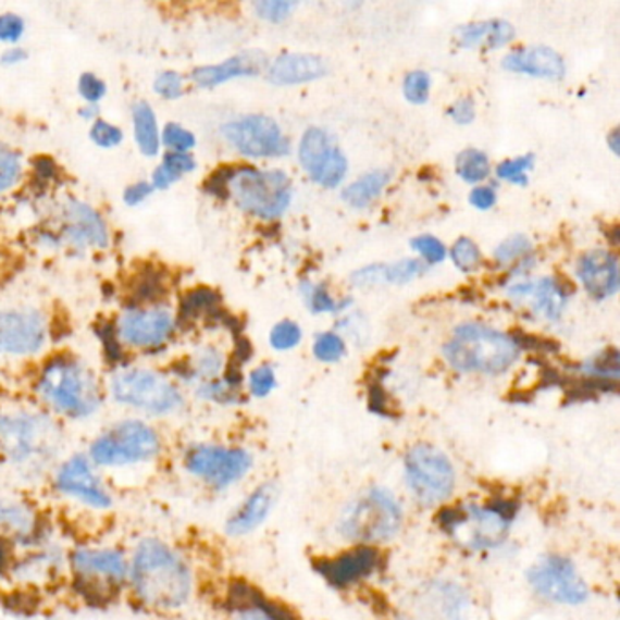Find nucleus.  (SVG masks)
Returning <instances> with one entry per match:
<instances>
[{
	"mask_svg": "<svg viewBox=\"0 0 620 620\" xmlns=\"http://www.w3.org/2000/svg\"><path fill=\"white\" fill-rule=\"evenodd\" d=\"M66 457V433L50 411L32 406L0 408V466L24 486L48 481Z\"/></svg>",
	"mask_w": 620,
	"mask_h": 620,
	"instance_id": "1",
	"label": "nucleus"
},
{
	"mask_svg": "<svg viewBox=\"0 0 620 620\" xmlns=\"http://www.w3.org/2000/svg\"><path fill=\"white\" fill-rule=\"evenodd\" d=\"M128 557V590L142 608L173 613L194 597V570L172 544L159 537H142Z\"/></svg>",
	"mask_w": 620,
	"mask_h": 620,
	"instance_id": "2",
	"label": "nucleus"
},
{
	"mask_svg": "<svg viewBox=\"0 0 620 620\" xmlns=\"http://www.w3.org/2000/svg\"><path fill=\"white\" fill-rule=\"evenodd\" d=\"M37 395L48 410L70 421H88L104 400L91 370L66 357L46 364L37 381Z\"/></svg>",
	"mask_w": 620,
	"mask_h": 620,
	"instance_id": "3",
	"label": "nucleus"
},
{
	"mask_svg": "<svg viewBox=\"0 0 620 620\" xmlns=\"http://www.w3.org/2000/svg\"><path fill=\"white\" fill-rule=\"evenodd\" d=\"M100 471H129L156 464L164 455V438L142 419H122L106 427L86 449Z\"/></svg>",
	"mask_w": 620,
	"mask_h": 620,
	"instance_id": "4",
	"label": "nucleus"
},
{
	"mask_svg": "<svg viewBox=\"0 0 620 620\" xmlns=\"http://www.w3.org/2000/svg\"><path fill=\"white\" fill-rule=\"evenodd\" d=\"M519 354L510 335L479 322L455 327L454 338L444 346V359L462 373L500 375L516 364Z\"/></svg>",
	"mask_w": 620,
	"mask_h": 620,
	"instance_id": "5",
	"label": "nucleus"
},
{
	"mask_svg": "<svg viewBox=\"0 0 620 620\" xmlns=\"http://www.w3.org/2000/svg\"><path fill=\"white\" fill-rule=\"evenodd\" d=\"M67 571L88 603H110L128 590L129 557L116 546H77L67 554Z\"/></svg>",
	"mask_w": 620,
	"mask_h": 620,
	"instance_id": "6",
	"label": "nucleus"
},
{
	"mask_svg": "<svg viewBox=\"0 0 620 620\" xmlns=\"http://www.w3.org/2000/svg\"><path fill=\"white\" fill-rule=\"evenodd\" d=\"M402 526V508L386 487H370L343 511L338 533L360 546L388 543Z\"/></svg>",
	"mask_w": 620,
	"mask_h": 620,
	"instance_id": "7",
	"label": "nucleus"
},
{
	"mask_svg": "<svg viewBox=\"0 0 620 620\" xmlns=\"http://www.w3.org/2000/svg\"><path fill=\"white\" fill-rule=\"evenodd\" d=\"M441 521L455 543L482 551L506 543L516 521V508L510 503L464 505L444 513Z\"/></svg>",
	"mask_w": 620,
	"mask_h": 620,
	"instance_id": "8",
	"label": "nucleus"
},
{
	"mask_svg": "<svg viewBox=\"0 0 620 620\" xmlns=\"http://www.w3.org/2000/svg\"><path fill=\"white\" fill-rule=\"evenodd\" d=\"M110 394L116 405L148 417L175 416L184 408V395L177 384L153 370L119 371L111 379Z\"/></svg>",
	"mask_w": 620,
	"mask_h": 620,
	"instance_id": "9",
	"label": "nucleus"
},
{
	"mask_svg": "<svg viewBox=\"0 0 620 620\" xmlns=\"http://www.w3.org/2000/svg\"><path fill=\"white\" fill-rule=\"evenodd\" d=\"M48 481L57 497L84 510L106 513L115 506V493L86 451L66 455Z\"/></svg>",
	"mask_w": 620,
	"mask_h": 620,
	"instance_id": "10",
	"label": "nucleus"
},
{
	"mask_svg": "<svg viewBox=\"0 0 620 620\" xmlns=\"http://www.w3.org/2000/svg\"><path fill=\"white\" fill-rule=\"evenodd\" d=\"M227 195H232L238 208L259 219H277L292 202V181L278 170L261 172L256 168L232 170L227 178Z\"/></svg>",
	"mask_w": 620,
	"mask_h": 620,
	"instance_id": "11",
	"label": "nucleus"
},
{
	"mask_svg": "<svg viewBox=\"0 0 620 620\" xmlns=\"http://www.w3.org/2000/svg\"><path fill=\"white\" fill-rule=\"evenodd\" d=\"M181 462L191 479L215 492H226L235 486L253 468L250 451L213 443L189 444L183 451Z\"/></svg>",
	"mask_w": 620,
	"mask_h": 620,
	"instance_id": "12",
	"label": "nucleus"
},
{
	"mask_svg": "<svg viewBox=\"0 0 620 620\" xmlns=\"http://www.w3.org/2000/svg\"><path fill=\"white\" fill-rule=\"evenodd\" d=\"M405 475L411 495L422 506L448 500L457 481L451 460L430 444H417L406 454Z\"/></svg>",
	"mask_w": 620,
	"mask_h": 620,
	"instance_id": "13",
	"label": "nucleus"
},
{
	"mask_svg": "<svg viewBox=\"0 0 620 620\" xmlns=\"http://www.w3.org/2000/svg\"><path fill=\"white\" fill-rule=\"evenodd\" d=\"M528 582L541 597L551 603L579 606L590 598V586L576 566L560 555H548L528 570Z\"/></svg>",
	"mask_w": 620,
	"mask_h": 620,
	"instance_id": "14",
	"label": "nucleus"
},
{
	"mask_svg": "<svg viewBox=\"0 0 620 620\" xmlns=\"http://www.w3.org/2000/svg\"><path fill=\"white\" fill-rule=\"evenodd\" d=\"M222 135L238 153L253 159L283 157L289 151L288 139L272 116L248 115L227 122Z\"/></svg>",
	"mask_w": 620,
	"mask_h": 620,
	"instance_id": "15",
	"label": "nucleus"
},
{
	"mask_svg": "<svg viewBox=\"0 0 620 620\" xmlns=\"http://www.w3.org/2000/svg\"><path fill=\"white\" fill-rule=\"evenodd\" d=\"M299 162L311 181L324 188H337L348 172L343 151L333 145L332 137L321 128L306 129L299 145Z\"/></svg>",
	"mask_w": 620,
	"mask_h": 620,
	"instance_id": "16",
	"label": "nucleus"
},
{
	"mask_svg": "<svg viewBox=\"0 0 620 620\" xmlns=\"http://www.w3.org/2000/svg\"><path fill=\"white\" fill-rule=\"evenodd\" d=\"M45 538L48 535L34 503L18 493H0V541L28 549Z\"/></svg>",
	"mask_w": 620,
	"mask_h": 620,
	"instance_id": "17",
	"label": "nucleus"
},
{
	"mask_svg": "<svg viewBox=\"0 0 620 620\" xmlns=\"http://www.w3.org/2000/svg\"><path fill=\"white\" fill-rule=\"evenodd\" d=\"M45 343L46 324L39 311L0 313V354H37Z\"/></svg>",
	"mask_w": 620,
	"mask_h": 620,
	"instance_id": "18",
	"label": "nucleus"
},
{
	"mask_svg": "<svg viewBox=\"0 0 620 620\" xmlns=\"http://www.w3.org/2000/svg\"><path fill=\"white\" fill-rule=\"evenodd\" d=\"M173 317L166 310H134L122 317L119 333L135 348H156L172 337Z\"/></svg>",
	"mask_w": 620,
	"mask_h": 620,
	"instance_id": "19",
	"label": "nucleus"
},
{
	"mask_svg": "<svg viewBox=\"0 0 620 620\" xmlns=\"http://www.w3.org/2000/svg\"><path fill=\"white\" fill-rule=\"evenodd\" d=\"M64 570H67V551L48 537L26 549V555L13 562L12 575L17 581L40 584L55 579Z\"/></svg>",
	"mask_w": 620,
	"mask_h": 620,
	"instance_id": "20",
	"label": "nucleus"
},
{
	"mask_svg": "<svg viewBox=\"0 0 620 620\" xmlns=\"http://www.w3.org/2000/svg\"><path fill=\"white\" fill-rule=\"evenodd\" d=\"M379 554L370 546H359L333 559L317 562L315 568L332 586L348 587L375 571Z\"/></svg>",
	"mask_w": 620,
	"mask_h": 620,
	"instance_id": "21",
	"label": "nucleus"
},
{
	"mask_svg": "<svg viewBox=\"0 0 620 620\" xmlns=\"http://www.w3.org/2000/svg\"><path fill=\"white\" fill-rule=\"evenodd\" d=\"M576 275L593 299H608L619 289V262L608 250H592L576 262Z\"/></svg>",
	"mask_w": 620,
	"mask_h": 620,
	"instance_id": "22",
	"label": "nucleus"
},
{
	"mask_svg": "<svg viewBox=\"0 0 620 620\" xmlns=\"http://www.w3.org/2000/svg\"><path fill=\"white\" fill-rule=\"evenodd\" d=\"M278 489L273 482H266L253 489V492L243 500V505L227 517L224 530L230 537H244L256 532L262 526L268 516L272 513L273 506L277 503Z\"/></svg>",
	"mask_w": 620,
	"mask_h": 620,
	"instance_id": "23",
	"label": "nucleus"
},
{
	"mask_svg": "<svg viewBox=\"0 0 620 620\" xmlns=\"http://www.w3.org/2000/svg\"><path fill=\"white\" fill-rule=\"evenodd\" d=\"M503 67L508 72L541 78H562L566 73L565 59L548 46H532L511 51L505 57Z\"/></svg>",
	"mask_w": 620,
	"mask_h": 620,
	"instance_id": "24",
	"label": "nucleus"
},
{
	"mask_svg": "<svg viewBox=\"0 0 620 620\" xmlns=\"http://www.w3.org/2000/svg\"><path fill=\"white\" fill-rule=\"evenodd\" d=\"M264 66H266L264 53L261 51H244L240 55L232 57L222 64L197 67L191 77H194L195 83L199 84L200 88H215L219 84L227 83L232 78L259 75Z\"/></svg>",
	"mask_w": 620,
	"mask_h": 620,
	"instance_id": "25",
	"label": "nucleus"
},
{
	"mask_svg": "<svg viewBox=\"0 0 620 620\" xmlns=\"http://www.w3.org/2000/svg\"><path fill=\"white\" fill-rule=\"evenodd\" d=\"M326 62L321 57L306 55V53H288L275 59L268 78L277 86H292V84L311 83L315 78L326 75Z\"/></svg>",
	"mask_w": 620,
	"mask_h": 620,
	"instance_id": "26",
	"label": "nucleus"
},
{
	"mask_svg": "<svg viewBox=\"0 0 620 620\" xmlns=\"http://www.w3.org/2000/svg\"><path fill=\"white\" fill-rule=\"evenodd\" d=\"M66 235L77 246H108V230L97 211L83 202H70L66 210Z\"/></svg>",
	"mask_w": 620,
	"mask_h": 620,
	"instance_id": "27",
	"label": "nucleus"
},
{
	"mask_svg": "<svg viewBox=\"0 0 620 620\" xmlns=\"http://www.w3.org/2000/svg\"><path fill=\"white\" fill-rule=\"evenodd\" d=\"M457 39L464 48H489L497 50L516 39V28L506 21L492 18V21H481V23L464 24L457 28Z\"/></svg>",
	"mask_w": 620,
	"mask_h": 620,
	"instance_id": "28",
	"label": "nucleus"
},
{
	"mask_svg": "<svg viewBox=\"0 0 620 620\" xmlns=\"http://www.w3.org/2000/svg\"><path fill=\"white\" fill-rule=\"evenodd\" d=\"M511 295L517 297V299L532 295L533 299H535V310H537L541 315L549 319V321H557V319H559L560 313L565 310L566 297H568L565 288L559 286V283L554 281V278H541V281L535 284H516V286L511 288Z\"/></svg>",
	"mask_w": 620,
	"mask_h": 620,
	"instance_id": "29",
	"label": "nucleus"
},
{
	"mask_svg": "<svg viewBox=\"0 0 620 620\" xmlns=\"http://www.w3.org/2000/svg\"><path fill=\"white\" fill-rule=\"evenodd\" d=\"M426 272L424 262L416 259L394 262V264H375V266L362 268L360 272L354 273L351 283L355 286H373V284H406L416 277H421Z\"/></svg>",
	"mask_w": 620,
	"mask_h": 620,
	"instance_id": "30",
	"label": "nucleus"
},
{
	"mask_svg": "<svg viewBox=\"0 0 620 620\" xmlns=\"http://www.w3.org/2000/svg\"><path fill=\"white\" fill-rule=\"evenodd\" d=\"M392 175L386 170H375L365 173L364 177L357 178L354 184L343 191V200H346L351 208H368V206L383 194V189L388 186Z\"/></svg>",
	"mask_w": 620,
	"mask_h": 620,
	"instance_id": "31",
	"label": "nucleus"
},
{
	"mask_svg": "<svg viewBox=\"0 0 620 620\" xmlns=\"http://www.w3.org/2000/svg\"><path fill=\"white\" fill-rule=\"evenodd\" d=\"M135 139L145 156L153 157L161 148V135L157 126L156 111L148 102H137L134 106Z\"/></svg>",
	"mask_w": 620,
	"mask_h": 620,
	"instance_id": "32",
	"label": "nucleus"
},
{
	"mask_svg": "<svg viewBox=\"0 0 620 620\" xmlns=\"http://www.w3.org/2000/svg\"><path fill=\"white\" fill-rule=\"evenodd\" d=\"M195 161L188 153H168L161 166L153 173V188L166 189L170 184L183 177L184 173L194 172Z\"/></svg>",
	"mask_w": 620,
	"mask_h": 620,
	"instance_id": "33",
	"label": "nucleus"
},
{
	"mask_svg": "<svg viewBox=\"0 0 620 620\" xmlns=\"http://www.w3.org/2000/svg\"><path fill=\"white\" fill-rule=\"evenodd\" d=\"M489 172H492L489 159L481 150L468 148V150L460 151L459 156H457V175L466 183H482V181H486L489 177Z\"/></svg>",
	"mask_w": 620,
	"mask_h": 620,
	"instance_id": "34",
	"label": "nucleus"
},
{
	"mask_svg": "<svg viewBox=\"0 0 620 620\" xmlns=\"http://www.w3.org/2000/svg\"><path fill=\"white\" fill-rule=\"evenodd\" d=\"M222 370V355L213 348H204L197 355L194 365H189L188 377L200 379L202 383L215 381Z\"/></svg>",
	"mask_w": 620,
	"mask_h": 620,
	"instance_id": "35",
	"label": "nucleus"
},
{
	"mask_svg": "<svg viewBox=\"0 0 620 620\" xmlns=\"http://www.w3.org/2000/svg\"><path fill=\"white\" fill-rule=\"evenodd\" d=\"M584 371L597 381H617L619 377V351L606 349L584 365Z\"/></svg>",
	"mask_w": 620,
	"mask_h": 620,
	"instance_id": "36",
	"label": "nucleus"
},
{
	"mask_svg": "<svg viewBox=\"0 0 620 620\" xmlns=\"http://www.w3.org/2000/svg\"><path fill=\"white\" fill-rule=\"evenodd\" d=\"M302 295L313 313H335L343 310L344 302H337L327 292L324 284H302Z\"/></svg>",
	"mask_w": 620,
	"mask_h": 620,
	"instance_id": "37",
	"label": "nucleus"
},
{
	"mask_svg": "<svg viewBox=\"0 0 620 620\" xmlns=\"http://www.w3.org/2000/svg\"><path fill=\"white\" fill-rule=\"evenodd\" d=\"M451 259L460 272H475L476 268L481 266V250L471 238L462 237L454 244Z\"/></svg>",
	"mask_w": 620,
	"mask_h": 620,
	"instance_id": "38",
	"label": "nucleus"
},
{
	"mask_svg": "<svg viewBox=\"0 0 620 620\" xmlns=\"http://www.w3.org/2000/svg\"><path fill=\"white\" fill-rule=\"evenodd\" d=\"M346 354V344L337 333H321L313 344V355L322 362H337Z\"/></svg>",
	"mask_w": 620,
	"mask_h": 620,
	"instance_id": "39",
	"label": "nucleus"
},
{
	"mask_svg": "<svg viewBox=\"0 0 620 620\" xmlns=\"http://www.w3.org/2000/svg\"><path fill=\"white\" fill-rule=\"evenodd\" d=\"M530 168H533V156L517 157V159L500 162L497 166V177L517 184V186H526V172Z\"/></svg>",
	"mask_w": 620,
	"mask_h": 620,
	"instance_id": "40",
	"label": "nucleus"
},
{
	"mask_svg": "<svg viewBox=\"0 0 620 620\" xmlns=\"http://www.w3.org/2000/svg\"><path fill=\"white\" fill-rule=\"evenodd\" d=\"M300 338H302V330L294 321L278 322L270 333V344L277 351L295 348L300 343Z\"/></svg>",
	"mask_w": 620,
	"mask_h": 620,
	"instance_id": "41",
	"label": "nucleus"
},
{
	"mask_svg": "<svg viewBox=\"0 0 620 620\" xmlns=\"http://www.w3.org/2000/svg\"><path fill=\"white\" fill-rule=\"evenodd\" d=\"M430 88H432V78L426 72H411L405 78L406 99L411 104H424L430 99Z\"/></svg>",
	"mask_w": 620,
	"mask_h": 620,
	"instance_id": "42",
	"label": "nucleus"
},
{
	"mask_svg": "<svg viewBox=\"0 0 620 620\" xmlns=\"http://www.w3.org/2000/svg\"><path fill=\"white\" fill-rule=\"evenodd\" d=\"M530 250H532L530 238H528L526 235H519V233H517V235L506 238L505 243L500 244L497 251H495V259L505 264V262L522 259Z\"/></svg>",
	"mask_w": 620,
	"mask_h": 620,
	"instance_id": "43",
	"label": "nucleus"
},
{
	"mask_svg": "<svg viewBox=\"0 0 620 620\" xmlns=\"http://www.w3.org/2000/svg\"><path fill=\"white\" fill-rule=\"evenodd\" d=\"M162 142L168 146L173 153H186L195 146V137L191 132L178 126V124H168L162 132Z\"/></svg>",
	"mask_w": 620,
	"mask_h": 620,
	"instance_id": "44",
	"label": "nucleus"
},
{
	"mask_svg": "<svg viewBox=\"0 0 620 620\" xmlns=\"http://www.w3.org/2000/svg\"><path fill=\"white\" fill-rule=\"evenodd\" d=\"M248 386H250L251 395L259 397V399L272 394L277 386V379H275V371H273L272 365H259L257 370L251 371Z\"/></svg>",
	"mask_w": 620,
	"mask_h": 620,
	"instance_id": "45",
	"label": "nucleus"
},
{
	"mask_svg": "<svg viewBox=\"0 0 620 620\" xmlns=\"http://www.w3.org/2000/svg\"><path fill=\"white\" fill-rule=\"evenodd\" d=\"M413 250L419 251L430 264H438L446 259V246L433 235H421L411 240Z\"/></svg>",
	"mask_w": 620,
	"mask_h": 620,
	"instance_id": "46",
	"label": "nucleus"
},
{
	"mask_svg": "<svg viewBox=\"0 0 620 620\" xmlns=\"http://www.w3.org/2000/svg\"><path fill=\"white\" fill-rule=\"evenodd\" d=\"M21 177V161L15 153L0 151V191H7Z\"/></svg>",
	"mask_w": 620,
	"mask_h": 620,
	"instance_id": "47",
	"label": "nucleus"
},
{
	"mask_svg": "<svg viewBox=\"0 0 620 620\" xmlns=\"http://www.w3.org/2000/svg\"><path fill=\"white\" fill-rule=\"evenodd\" d=\"M295 2H286V0H264V2H257L256 12L261 18L278 23L283 18L288 17L289 13L294 12Z\"/></svg>",
	"mask_w": 620,
	"mask_h": 620,
	"instance_id": "48",
	"label": "nucleus"
},
{
	"mask_svg": "<svg viewBox=\"0 0 620 620\" xmlns=\"http://www.w3.org/2000/svg\"><path fill=\"white\" fill-rule=\"evenodd\" d=\"M89 135H91L95 145L100 146V148H115L122 142L121 129L106 121L95 122Z\"/></svg>",
	"mask_w": 620,
	"mask_h": 620,
	"instance_id": "49",
	"label": "nucleus"
},
{
	"mask_svg": "<svg viewBox=\"0 0 620 620\" xmlns=\"http://www.w3.org/2000/svg\"><path fill=\"white\" fill-rule=\"evenodd\" d=\"M156 91L164 99H178L183 95V78L175 72H164L156 78Z\"/></svg>",
	"mask_w": 620,
	"mask_h": 620,
	"instance_id": "50",
	"label": "nucleus"
},
{
	"mask_svg": "<svg viewBox=\"0 0 620 620\" xmlns=\"http://www.w3.org/2000/svg\"><path fill=\"white\" fill-rule=\"evenodd\" d=\"M78 91L88 100V104H97L106 95V84L95 77L94 73H84L83 77L78 78Z\"/></svg>",
	"mask_w": 620,
	"mask_h": 620,
	"instance_id": "51",
	"label": "nucleus"
},
{
	"mask_svg": "<svg viewBox=\"0 0 620 620\" xmlns=\"http://www.w3.org/2000/svg\"><path fill=\"white\" fill-rule=\"evenodd\" d=\"M24 34V21L18 15L7 13L0 15V40L2 42H17Z\"/></svg>",
	"mask_w": 620,
	"mask_h": 620,
	"instance_id": "52",
	"label": "nucleus"
},
{
	"mask_svg": "<svg viewBox=\"0 0 620 620\" xmlns=\"http://www.w3.org/2000/svg\"><path fill=\"white\" fill-rule=\"evenodd\" d=\"M230 620H278L272 613V609L262 606V604H248L238 608Z\"/></svg>",
	"mask_w": 620,
	"mask_h": 620,
	"instance_id": "53",
	"label": "nucleus"
},
{
	"mask_svg": "<svg viewBox=\"0 0 620 620\" xmlns=\"http://www.w3.org/2000/svg\"><path fill=\"white\" fill-rule=\"evenodd\" d=\"M449 116H451L455 122H459V124H470V122L475 119V102H473L470 97L457 100V102L449 108Z\"/></svg>",
	"mask_w": 620,
	"mask_h": 620,
	"instance_id": "54",
	"label": "nucleus"
},
{
	"mask_svg": "<svg viewBox=\"0 0 620 620\" xmlns=\"http://www.w3.org/2000/svg\"><path fill=\"white\" fill-rule=\"evenodd\" d=\"M471 206H475L479 210H489L497 202V194L495 189L487 186H479L470 194Z\"/></svg>",
	"mask_w": 620,
	"mask_h": 620,
	"instance_id": "55",
	"label": "nucleus"
},
{
	"mask_svg": "<svg viewBox=\"0 0 620 620\" xmlns=\"http://www.w3.org/2000/svg\"><path fill=\"white\" fill-rule=\"evenodd\" d=\"M151 191H153L151 184L137 183L124 191V200H126V204L137 206L140 204L146 197H150Z\"/></svg>",
	"mask_w": 620,
	"mask_h": 620,
	"instance_id": "56",
	"label": "nucleus"
},
{
	"mask_svg": "<svg viewBox=\"0 0 620 620\" xmlns=\"http://www.w3.org/2000/svg\"><path fill=\"white\" fill-rule=\"evenodd\" d=\"M26 59V51L21 50V48H13V50H8L4 55H2V62L4 64H15V62H21Z\"/></svg>",
	"mask_w": 620,
	"mask_h": 620,
	"instance_id": "57",
	"label": "nucleus"
},
{
	"mask_svg": "<svg viewBox=\"0 0 620 620\" xmlns=\"http://www.w3.org/2000/svg\"><path fill=\"white\" fill-rule=\"evenodd\" d=\"M617 135H619V132H617V129H613V134H611V137H609V145H611V150L615 151V153H617V146H619V142H617Z\"/></svg>",
	"mask_w": 620,
	"mask_h": 620,
	"instance_id": "58",
	"label": "nucleus"
},
{
	"mask_svg": "<svg viewBox=\"0 0 620 620\" xmlns=\"http://www.w3.org/2000/svg\"><path fill=\"white\" fill-rule=\"evenodd\" d=\"M86 119H89V115H94L95 110L94 108H86V110L80 111Z\"/></svg>",
	"mask_w": 620,
	"mask_h": 620,
	"instance_id": "59",
	"label": "nucleus"
},
{
	"mask_svg": "<svg viewBox=\"0 0 620 620\" xmlns=\"http://www.w3.org/2000/svg\"><path fill=\"white\" fill-rule=\"evenodd\" d=\"M0 468H2V466H0Z\"/></svg>",
	"mask_w": 620,
	"mask_h": 620,
	"instance_id": "60",
	"label": "nucleus"
}]
</instances>
